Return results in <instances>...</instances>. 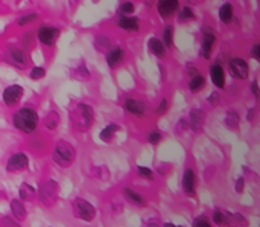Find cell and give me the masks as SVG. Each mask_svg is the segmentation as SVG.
Instances as JSON below:
<instances>
[{"label": "cell", "mask_w": 260, "mask_h": 227, "mask_svg": "<svg viewBox=\"0 0 260 227\" xmlns=\"http://www.w3.org/2000/svg\"><path fill=\"white\" fill-rule=\"evenodd\" d=\"M180 2L177 0H160L157 4V13L160 16V19L163 20H169L172 17H175V14H178L180 11Z\"/></svg>", "instance_id": "13"}, {"label": "cell", "mask_w": 260, "mask_h": 227, "mask_svg": "<svg viewBox=\"0 0 260 227\" xmlns=\"http://www.w3.org/2000/svg\"><path fill=\"white\" fill-rule=\"evenodd\" d=\"M211 221H213V224H216L219 227L230 225V224H233L231 212H227V210H222V209H214L211 212Z\"/></svg>", "instance_id": "24"}, {"label": "cell", "mask_w": 260, "mask_h": 227, "mask_svg": "<svg viewBox=\"0 0 260 227\" xmlns=\"http://www.w3.org/2000/svg\"><path fill=\"white\" fill-rule=\"evenodd\" d=\"M208 77L211 80V84L216 89H224L225 87V69L221 63L214 61L208 66Z\"/></svg>", "instance_id": "16"}, {"label": "cell", "mask_w": 260, "mask_h": 227, "mask_svg": "<svg viewBox=\"0 0 260 227\" xmlns=\"http://www.w3.org/2000/svg\"><path fill=\"white\" fill-rule=\"evenodd\" d=\"M69 119L76 131L87 133L95 122V110L87 102H75L69 110Z\"/></svg>", "instance_id": "1"}, {"label": "cell", "mask_w": 260, "mask_h": 227, "mask_svg": "<svg viewBox=\"0 0 260 227\" xmlns=\"http://www.w3.org/2000/svg\"><path fill=\"white\" fill-rule=\"evenodd\" d=\"M123 197H125V200L128 203H131L136 207H145L146 206V198L142 194H139L137 191L131 189V187H125L123 189Z\"/></svg>", "instance_id": "23"}, {"label": "cell", "mask_w": 260, "mask_h": 227, "mask_svg": "<svg viewBox=\"0 0 260 227\" xmlns=\"http://www.w3.org/2000/svg\"><path fill=\"white\" fill-rule=\"evenodd\" d=\"M207 102H208V105H211V107H218L219 102H221V93H219V92H211V93L207 96Z\"/></svg>", "instance_id": "43"}, {"label": "cell", "mask_w": 260, "mask_h": 227, "mask_svg": "<svg viewBox=\"0 0 260 227\" xmlns=\"http://www.w3.org/2000/svg\"><path fill=\"white\" fill-rule=\"evenodd\" d=\"M23 95H25V89L19 84H11L8 86L4 93H2V99H4V104L7 107H17L22 99H23Z\"/></svg>", "instance_id": "11"}, {"label": "cell", "mask_w": 260, "mask_h": 227, "mask_svg": "<svg viewBox=\"0 0 260 227\" xmlns=\"http://www.w3.org/2000/svg\"><path fill=\"white\" fill-rule=\"evenodd\" d=\"M37 191H38V198L45 206L51 207L58 201V197H60V184H58V181H55L52 178H48V180L40 183Z\"/></svg>", "instance_id": "4"}, {"label": "cell", "mask_w": 260, "mask_h": 227, "mask_svg": "<svg viewBox=\"0 0 260 227\" xmlns=\"http://www.w3.org/2000/svg\"><path fill=\"white\" fill-rule=\"evenodd\" d=\"M254 116H255V108H248L246 110V121L248 122H252L254 121Z\"/></svg>", "instance_id": "50"}, {"label": "cell", "mask_w": 260, "mask_h": 227, "mask_svg": "<svg viewBox=\"0 0 260 227\" xmlns=\"http://www.w3.org/2000/svg\"><path fill=\"white\" fill-rule=\"evenodd\" d=\"M119 130H120V127L117 125V124H108V125H105L102 130H101V133H99V139L104 142V143H111L113 140H114V137H116V134L119 133Z\"/></svg>", "instance_id": "27"}, {"label": "cell", "mask_w": 260, "mask_h": 227, "mask_svg": "<svg viewBox=\"0 0 260 227\" xmlns=\"http://www.w3.org/2000/svg\"><path fill=\"white\" fill-rule=\"evenodd\" d=\"M243 189H245V177L243 175H239L234 181V191L237 194H243Z\"/></svg>", "instance_id": "45"}, {"label": "cell", "mask_w": 260, "mask_h": 227, "mask_svg": "<svg viewBox=\"0 0 260 227\" xmlns=\"http://www.w3.org/2000/svg\"><path fill=\"white\" fill-rule=\"evenodd\" d=\"M72 206H73V213L76 218H79L85 222H90L96 218V207L90 201H87L84 198H75Z\"/></svg>", "instance_id": "8"}, {"label": "cell", "mask_w": 260, "mask_h": 227, "mask_svg": "<svg viewBox=\"0 0 260 227\" xmlns=\"http://www.w3.org/2000/svg\"><path fill=\"white\" fill-rule=\"evenodd\" d=\"M123 108L128 115L136 116V118H143L148 111L146 102H143L142 99H137V98H126L123 101Z\"/></svg>", "instance_id": "15"}, {"label": "cell", "mask_w": 260, "mask_h": 227, "mask_svg": "<svg viewBox=\"0 0 260 227\" xmlns=\"http://www.w3.org/2000/svg\"><path fill=\"white\" fill-rule=\"evenodd\" d=\"M161 139H163V134H161V131H158L157 128H155V130H151V131L148 133V136H146V142H148L149 145H158V143L161 142Z\"/></svg>", "instance_id": "38"}, {"label": "cell", "mask_w": 260, "mask_h": 227, "mask_svg": "<svg viewBox=\"0 0 260 227\" xmlns=\"http://www.w3.org/2000/svg\"><path fill=\"white\" fill-rule=\"evenodd\" d=\"M125 60H126V52L120 46H113L111 51L105 55V61H107V64H108V67L111 70L122 66L125 63Z\"/></svg>", "instance_id": "17"}, {"label": "cell", "mask_w": 260, "mask_h": 227, "mask_svg": "<svg viewBox=\"0 0 260 227\" xmlns=\"http://www.w3.org/2000/svg\"><path fill=\"white\" fill-rule=\"evenodd\" d=\"M249 55H251L255 61L260 63V42H257V43H254V45L251 46Z\"/></svg>", "instance_id": "46"}, {"label": "cell", "mask_w": 260, "mask_h": 227, "mask_svg": "<svg viewBox=\"0 0 260 227\" xmlns=\"http://www.w3.org/2000/svg\"><path fill=\"white\" fill-rule=\"evenodd\" d=\"M134 10H136V7L133 2H122L119 5V14L120 16H133Z\"/></svg>", "instance_id": "41"}, {"label": "cell", "mask_w": 260, "mask_h": 227, "mask_svg": "<svg viewBox=\"0 0 260 227\" xmlns=\"http://www.w3.org/2000/svg\"><path fill=\"white\" fill-rule=\"evenodd\" d=\"M145 227H163V224L160 222L158 218H149V219L145 222Z\"/></svg>", "instance_id": "49"}, {"label": "cell", "mask_w": 260, "mask_h": 227, "mask_svg": "<svg viewBox=\"0 0 260 227\" xmlns=\"http://www.w3.org/2000/svg\"><path fill=\"white\" fill-rule=\"evenodd\" d=\"M227 69H228V72H230L233 80L245 81L249 77V64L243 58H240V57H231L228 60Z\"/></svg>", "instance_id": "7"}, {"label": "cell", "mask_w": 260, "mask_h": 227, "mask_svg": "<svg viewBox=\"0 0 260 227\" xmlns=\"http://www.w3.org/2000/svg\"><path fill=\"white\" fill-rule=\"evenodd\" d=\"M70 77L73 80H78V81H87V80H90L92 73H90V70H89V67L85 64V61H78L70 69Z\"/></svg>", "instance_id": "20"}, {"label": "cell", "mask_w": 260, "mask_h": 227, "mask_svg": "<svg viewBox=\"0 0 260 227\" xmlns=\"http://www.w3.org/2000/svg\"><path fill=\"white\" fill-rule=\"evenodd\" d=\"M187 121H189V127H190V130H192L195 134H199V133H202V131H204L205 121H207V113H205L202 108H199V107L192 108V110H190V113H189Z\"/></svg>", "instance_id": "12"}, {"label": "cell", "mask_w": 260, "mask_h": 227, "mask_svg": "<svg viewBox=\"0 0 260 227\" xmlns=\"http://www.w3.org/2000/svg\"><path fill=\"white\" fill-rule=\"evenodd\" d=\"M249 90H251L252 96L258 101V99H260V87H258L257 80H252V81H251V84H249Z\"/></svg>", "instance_id": "47"}, {"label": "cell", "mask_w": 260, "mask_h": 227, "mask_svg": "<svg viewBox=\"0 0 260 227\" xmlns=\"http://www.w3.org/2000/svg\"><path fill=\"white\" fill-rule=\"evenodd\" d=\"M177 20L178 23H190L195 20V13H193V8L190 5H184L180 8L178 14H177Z\"/></svg>", "instance_id": "33"}, {"label": "cell", "mask_w": 260, "mask_h": 227, "mask_svg": "<svg viewBox=\"0 0 260 227\" xmlns=\"http://www.w3.org/2000/svg\"><path fill=\"white\" fill-rule=\"evenodd\" d=\"M186 72H187V75H189L190 78H193V77H196V75L199 73V70L196 69L195 64H187V66H186Z\"/></svg>", "instance_id": "48"}, {"label": "cell", "mask_w": 260, "mask_h": 227, "mask_svg": "<svg viewBox=\"0 0 260 227\" xmlns=\"http://www.w3.org/2000/svg\"><path fill=\"white\" fill-rule=\"evenodd\" d=\"M38 197V191H35L34 186L29 183H22L19 187V198L22 201H34Z\"/></svg>", "instance_id": "29"}, {"label": "cell", "mask_w": 260, "mask_h": 227, "mask_svg": "<svg viewBox=\"0 0 260 227\" xmlns=\"http://www.w3.org/2000/svg\"><path fill=\"white\" fill-rule=\"evenodd\" d=\"M140 19L137 16H119L116 25L126 32H139L140 31Z\"/></svg>", "instance_id": "18"}, {"label": "cell", "mask_w": 260, "mask_h": 227, "mask_svg": "<svg viewBox=\"0 0 260 227\" xmlns=\"http://www.w3.org/2000/svg\"><path fill=\"white\" fill-rule=\"evenodd\" d=\"M7 172L10 174H20L29 168V157L23 151H17L11 154L7 160Z\"/></svg>", "instance_id": "9"}, {"label": "cell", "mask_w": 260, "mask_h": 227, "mask_svg": "<svg viewBox=\"0 0 260 227\" xmlns=\"http://www.w3.org/2000/svg\"><path fill=\"white\" fill-rule=\"evenodd\" d=\"M224 125L230 130V131H237L240 127V115L236 110H228L225 113L224 118Z\"/></svg>", "instance_id": "28"}, {"label": "cell", "mask_w": 260, "mask_h": 227, "mask_svg": "<svg viewBox=\"0 0 260 227\" xmlns=\"http://www.w3.org/2000/svg\"><path fill=\"white\" fill-rule=\"evenodd\" d=\"M137 171V175L143 180H154V171L151 168H146V166H137L136 168Z\"/></svg>", "instance_id": "40"}, {"label": "cell", "mask_w": 260, "mask_h": 227, "mask_svg": "<svg viewBox=\"0 0 260 227\" xmlns=\"http://www.w3.org/2000/svg\"><path fill=\"white\" fill-rule=\"evenodd\" d=\"M148 51L157 58V60H166L167 58V48L158 37L148 39Z\"/></svg>", "instance_id": "19"}, {"label": "cell", "mask_w": 260, "mask_h": 227, "mask_svg": "<svg viewBox=\"0 0 260 227\" xmlns=\"http://www.w3.org/2000/svg\"><path fill=\"white\" fill-rule=\"evenodd\" d=\"M5 60L11 66L17 67V69H22V70L28 69L29 67V61H31L26 49L22 48V46H16V45L7 46V49H5Z\"/></svg>", "instance_id": "5"}, {"label": "cell", "mask_w": 260, "mask_h": 227, "mask_svg": "<svg viewBox=\"0 0 260 227\" xmlns=\"http://www.w3.org/2000/svg\"><path fill=\"white\" fill-rule=\"evenodd\" d=\"M25 201H22L20 198H14L11 200L10 203V207H11V213H13V218H16L19 222L20 221H25L28 218V210L23 204Z\"/></svg>", "instance_id": "21"}, {"label": "cell", "mask_w": 260, "mask_h": 227, "mask_svg": "<svg viewBox=\"0 0 260 227\" xmlns=\"http://www.w3.org/2000/svg\"><path fill=\"white\" fill-rule=\"evenodd\" d=\"M189 130H190V127H189V121L186 118H181V119L177 121V124H175V134L186 136L189 133Z\"/></svg>", "instance_id": "35"}, {"label": "cell", "mask_w": 260, "mask_h": 227, "mask_svg": "<svg viewBox=\"0 0 260 227\" xmlns=\"http://www.w3.org/2000/svg\"><path fill=\"white\" fill-rule=\"evenodd\" d=\"M38 122V113L32 107H20L13 115V125L23 134H32L37 130Z\"/></svg>", "instance_id": "2"}, {"label": "cell", "mask_w": 260, "mask_h": 227, "mask_svg": "<svg viewBox=\"0 0 260 227\" xmlns=\"http://www.w3.org/2000/svg\"><path fill=\"white\" fill-rule=\"evenodd\" d=\"M0 227H20V222L13 216H2L0 218Z\"/></svg>", "instance_id": "42"}, {"label": "cell", "mask_w": 260, "mask_h": 227, "mask_svg": "<svg viewBox=\"0 0 260 227\" xmlns=\"http://www.w3.org/2000/svg\"><path fill=\"white\" fill-rule=\"evenodd\" d=\"M192 227H214L213 221L205 216V215H198L193 221H192Z\"/></svg>", "instance_id": "36"}, {"label": "cell", "mask_w": 260, "mask_h": 227, "mask_svg": "<svg viewBox=\"0 0 260 227\" xmlns=\"http://www.w3.org/2000/svg\"><path fill=\"white\" fill-rule=\"evenodd\" d=\"M61 124V118L60 115L55 111V110H51L45 115L43 118V127L48 130V131H55Z\"/></svg>", "instance_id": "26"}, {"label": "cell", "mask_w": 260, "mask_h": 227, "mask_svg": "<svg viewBox=\"0 0 260 227\" xmlns=\"http://www.w3.org/2000/svg\"><path fill=\"white\" fill-rule=\"evenodd\" d=\"M92 177L96 178V180H101V181H108L110 177H111V172L108 169L107 165H98V166H93L92 171H90Z\"/></svg>", "instance_id": "32"}, {"label": "cell", "mask_w": 260, "mask_h": 227, "mask_svg": "<svg viewBox=\"0 0 260 227\" xmlns=\"http://www.w3.org/2000/svg\"><path fill=\"white\" fill-rule=\"evenodd\" d=\"M174 37H175V28H174V25H170V23L164 25L163 29H161V42L164 43V46L167 49H170L174 46Z\"/></svg>", "instance_id": "31"}, {"label": "cell", "mask_w": 260, "mask_h": 227, "mask_svg": "<svg viewBox=\"0 0 260 227\" xmlns=\"http://www.w3.org/2000/svg\"><path fill=\"white\" fill-rule=\"evenodd\" d=\"M196 181L198 177L195 174V171L192 168H186L181 177V189L184 192V195L187 197H193L196 194Z\"/></svg>", "instance_id": "14"}, {"label": "cell", "mask_w": 260, "mask_h": 227, "mask_svg": "<svg viewBox=\"0 0 260 227\" xmlns=\"http://www.w3.org/2000/svg\"><path fill=\"white\" fill-rule=\"evenodd\" d=\"M38 19H40V16H38L37 13H28V14H23V16L17 17L16 25H17V26H20V28H23V26H26V25L34 23V22H35V20H38Z\"/></svg>", "instance_id": "34"}, {"label": "cell", "mask_w": 260, "mask_h": 227, "mask_svg": "<svg viewBox=\"0 0 260 227\" xmlns=\"http://www.w3.org/2000/svg\"><path fill=\"white\" fill-rule=\"evenodd\" d=\"M163 227H180V225H177V224H174V222L167 221V222H164V224H163Z\"/></svg>", "instance_id": "51"}, {"label": "cell", "mask_w": 260, "mask_h": 227, "mask_svg": "<svg viewBox=\"0 0 260 227\" xmlns=\"http://www.w3.org/2000/svg\"><path fill=\"white\" fill-rule=\"evenodd\" d=\"M231 219H233V222H236L239 225H248V219L240 212H233L231 213Z\"/></svg>", "instance_id": "44"}, {"label": "cell", "mask_w": 260, "mask_h": 227, "mask_svg": "<svg viewBox=\"0 0 260 227\" xmlns=\"http://www.w3.org/2000/svg\"><path fill=\"white\" fill-rule=\"evenodd\" d=\"M218 19L222 25H230L234 20V10L230 2H225L218 10Z\"/></svg>", "instance_id": "22"}, {"label": "cell", "mask_w": 260, "mask_h": 227, "mask_svg": "<svg viewBox=\"0 0 260 227\" xmlns=\"http://www.w3.org/2000/svg\"><path fill=\"white\" fill-rule=\"evenodd\" d=\"M93 45H95V49H96L98 52L105 54V55H107V54L111 51V48H113L111 39H110L108 35H105V34H99V35H96V37H95Z\"/></svg>", "instance_id": "25"}, {"label": "cell", "mask_w": 260, "mask_h": 227, "mask_svg": "<svg viewBox=\"0 0 260 227\" xmlns=\"http://www.w3.org/2000/svg\"><path fill=\"white\" fill-rule=\"evenodd\" d=\"M199 55L204 60L211 58V52L216 45V34L211 26H202L201 29V43H199Z\"/></svg>", "instance_id": "6"}, {"label": "cell", "mask_w": 260, "mask_h": 227, "mask_svg": "<svg viewBox=\"0 0 260 227\" xmlns=\"http://www.w3.org/2000/svg\"><path fill=\"white\" fill-rule=\"evenodd\" d=\"M76 148L64 139L57 140L52 149V160L60 168H70L76 160Z\"/></svg>", "instance_id": "3"}, {"label": "cell", "mask_w": 260, "mask_h": 227, "mask_svg": "<svg viewBox=\"0 0 260 227\" xmlns=\"http://www.w3.org/2000/svg\"><path fill=\"white\" fill-rule=\"evenodd\" d=\"M46 77V69L41 67V66H34L29 72V78L34 80V81H38V80H43Z\"/></svg>", "instance_id": "39"}, {"label": "cell", "mask_w": 260, "mask_h": 227, "mask_svg": "<svg viewBox=\"0 0 260 227\" xmlns=\"http://www.w3.org/2000/svg\"><path fill=\"white\" fill-rule=\"evenodd\" d=\"M205 84H207V78L202 73H198L196 77L189 78L187 81V87L192 93H199L201 90H204Z\"/></svg>", "instance_id": "30"}, {"label": "cell", "mask_w": 260, "mask_h": 227, "mask_svg": "<svg viewBox=\"0 0 260 227\" xmlns=\"http://www.w3.org/2000/svg\"><path fill=\"white\" fill-rule=\"evenodd\" d=\"M169 105H170L169 99H167L166 96H161V98L158 99L157 105H155V113H157L158 116L166 115V113H167V110H169Z\"/></svg>", "instance_id": "37"}, {"label": "cell", "mask_w": 260, "mask_h": 227, "mask_svg": "<svg viewBox=\"0 0 260 227\" xmlns=\"http://www.w3.org/2000/svg\"><path fill=\"white\" fill-rule=\"evenodd\" d=\"M60 34H61V31L57 26H52V25H41L37 29V39L46 48H52L57 43Z\"/></svg>", "instance_id": "10"}]
</instances>
